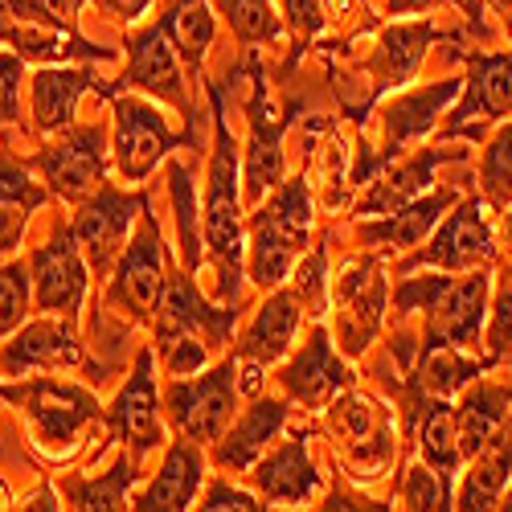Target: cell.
I'll list each match as a JSON object with an SVG mask.
<instances>
[{"instance_id": "cell-1", "label": "cell", "mask_w": 512, "mask_h": 512, "mask_svg": "<svg viewBox=\"0 0 512 512\" xmlns=\"http://www.w3.org/2000/svg\"><path fill=\"white\" fill-rule=\"evenodd\" d=\"M213 95V111H218V156H213V177H209V201H205V242L222 275V295L234 300L238 295V275H242V218H238V181H234V148L226 140V119L218 91Z\"/></svg>"}, {"instance_id": "cell-2", "label": "cell", "mask_w": 512, "mask_h": 512, "mask_svg": "<svg viewBox=\"0 0 512 512\" xmlns=\"http://www.w3.org/2000/svg\"><path fill=\"white\" fill-rule=\"evenodd\" d=\"M0 398L21 402V410L29 414L33 431L41 439V447H50V451H58L70 439H78L82 426L99 418V406H95V398L87 390L62 386V381H50V377L33 381V386H17V390L5 386Z\"/></svg>"}, {"instance_id": "cell-3", "label": "cell", "mask_w": 512, "mask_h": 512, "mask_svg": "<svg viewBox=\"0 0 512 512\" xmlns=\"http://www.w3.org/2000/svg\"><path fill=\"white\" fill-rule=\"evenodd\" d=\"M168 402H173V418L189 439L197 443L222 439V426L234 414V361L218 365L201 381H181L168 394Z\"/></svg>"}, {"instance_id": "cell-4", "label": "cell", "mask_w": 512, "mask_h": 512, "mask_svg": "<svg viewBox=\"0 0 512 512\" xmlns=\"http://www.w3.org/2000/svg\"><path fill=\"white\" fill-rule=\"evenodd\" d=\"M41 173H46L50 189L66 201H82L99 181H103V132L99 127H78L66 132L58 144L41 152Z\"/></svg>"}, {"instance_id": "cell-5", "label": "cell", "mask_w": 512, "mask_h": 512, "mask_svg": "<svg viewBox=\"0 0 512 512\" xmlns=\"http://www.w3.org/2000/svg\"><path fill=\"white\" fill-rule=\"evenodd\" d=\"M508 111H512V58L508 54H480V58H472V70H467V95L451 111L447 132L451 136L455 132L480 136L476 123L504 119Z\"/></svg>"}, {"instance_id": "cell-6", "label": "cell", "mask_w": 512, "mask_h": 512, "mask_svg": "<svg viewBox=\"0 0 512 512\" xmlns=\"http://www.w3.org/2000/svg\"><path fill=\"white\" fill-rule=\"evenodd\" d=\"M115 119H119V144H115L119 173L127 181H144L148 168L177 144V136L168 132L164 119L152 107H144L136 99H119L115 103Z\"/></svg>"}, {"instance_id": "cell-7", "label": "cell", "mask_w": 512, "mask_h": 512, "mask_svg": "<svg viewBox=\"0 0 512 512\" xmlns=\"http://www.w3.org/2000/svg\"><path fill=\"white\" fill-rule=\"evenodd\" d=\"M160 287H164V267H160V242H156V222H144V234L132 242V250L123 254L111 300L127 312V316H152V308L160 304Z\"/></svg>"}, {"instance_id": "cell-8", "label": "cell", "mask_w": 512, "mask_h": 512, "mask_svg": "<svg viewBox=\"0 0 512 512\" xmlns=\"http://www.w3.org/2000/svg\"><path fill=\"white\" fill-rule=\"evenodd\" d=\"M484 295H488V275H472L463 283L447 279V287L431 304V345H451V349L476 345L484 324Z\"/></svg>"}, {"instance_id": "cell-9", "label": "cell", "mask_w": 512, "mask_h": 512, "mask_svg": "<svg viewBox=\"0 0 512 512\" xmlns=\"http://www.w3.org/2000/svg\"><path fill=\"white\" fill-rule=\"evenodd\" d=\"M283 386H287V394H291L295 402H304V406H312V410L328 406L340 390L349 386V373H345V365L336 361L324 328H316L312 340H308V349L291 361V369L283 373Z\"/></svg>"}, {"instance_id": "cell-10", "label": "cell", "mask_w": 512, "mask_h": 512, "mask_svg": "<svg viewBox=\"0 0 512 512\" xmlns=\"http://www.w3.org/2000/svg\"><path fill=\"white\" fill-rule=\"evenodd\" d=\"M37 304L46 312H66L74 316L87 291V267L78 259V242L74 234L50 242L46 250H37Z\"/></svg>"}, {"instance_id": "cell-11", "label": "cell", "mask_w": 512, "mask_h": 512, "mask_svg": "<svg viewBox=\"0 0 512 512\" xmlns=\"http://www.w3.org/2000/svg\"><path fill=\"white\" fill-rule=\"evenodd\" d=\"M484 259H492V230L484 226V213L476 201L455 209V218L439 230V238L418 254V263L447 267V271H467Z\"/></svg>"}, {"instance_id": "cell-12", "label": "cell", "mask_w": 512, "mask_h": 512, "mask_svg": "<svg viewBox=\"0 0 512 512\" xmlns=\"http://www.w3.org/2000/svg\"><path fill=\"white\" fill-rule=\"evenodd\" d=\"M82 349L66 324L37 320L21 328V336L0 353V373H29V369H74Z\"/></svg>"}, {"instance_id": "cell-13", "label": "cell", "mask_w": 512, "mask_h": 512, "mask_svg": "<svg viewBox=\"0 0 512 512\" xmlns=\"http://www.w3.org/2000/svg\"><path fill=\"white\" fill-rule=\"evenodd\" d=\"M111 422L119 439L132 447V455H144L160 443V418H156V381H152V357L144 353L127 390L115 398V410H111Z\"/></svg>"}, {"instance_id": "cell-14", "label": "cell", "mask_w": 512, "mask_h": 512, "mask_svg": "<svg viewBox=\"0 0 512 512\" xmlns=\"http://www.w3.org/2000/svg\"><path fill=\"white\" fill-rule=\"evenodd\" d=\"M140 201L132 197H119L111 189H103L87 209L78 213V226H74V238L87 246V259L95 271H107L111 259H115V250L127 234V226H132V213H136Z\"/></svg>"}, {"instance_id": "cell-15", "label": "cell", "mask_w": 512, "mask_h": 512, "mask_svg": "<svg viewBox=\"0 0 512 512\" xmlns=\"http://www.w3.org/2000/svg\"><path fill=\"white\" fill-rule=\"evenodd\" d=\"M123 87H140V91H152L168 103H181L185 91H181V70H177V46L168 37V25L160 21L156 29H148L144 37H136L132 46V66L123 74Z\"/></svg>"}, {"instance_id": "cell-16", "label": "cell", "mask_w": 512, "mask_h": 512, "mask_svg": "<svg viewBox=\"0 0 512 512\" xmlns=\"http://www.w3.org/2000/svg\"><path fill=\"white\" fill-rule=\"evenodd\" d=\"M381 304H386V283H381L377 267L365 263L361 271H349V279L340 283V312H336L349 353H361L369 345V336L381 320Z\"/></svg>"}, {"instance_id": "cell-17", "label": "cell", "mask_w": 512, "mask_h": 512, "mask_svg": "<svg viewBox=\"0 0 512 512\" xmlns=\"http://www.w3.org/2000/svg\"><path fill=\"white\" fill-rule=\"evenodd\" d=\"M254 480H259L267 500H283V504H300L320 488V476L308 459V439H291L287 447H279L271 459H263L254 467Z\"/></svg>"}, {"instance_id": "cell-18", "label": "cell", "mask_w": 512, "mask_h": 512, "mask_svg": "<svg viewBox=\"0 0 512 512\" xmlns=\"http://www.w3.org/2000/svg\"><path fill=\"white\" fill-rule=\"evenodd\" d=\"M295 328H300V300H295V291H279L275 300L263 304L259 320H254V328H250V336L242 340L238 357L250 361V365H271L291 345Z\"/></svg>"}, {"instance_id": "cell-19", "label": "cell", "mask_w": 512, "mask_h": 512, "mask_svg": "<svg viewBox=\"0 0 512 512\" xmlns=\"http://www.w3.org/2000/svg\"><path fill=\"white\" fill-rule=\"evenodd\" d=\"M250 111H254V144H250V156H246V197L250 201H263V193L283 173V152H279L283 123L271 119V103H267V91L263 87H259V95H254Z\"/></svg>"}, {"instance_id": "cell-20", "label": "cell", "mask_w": 512, "mask_h": 512, "mask_svg": "<svg viewBox=\"0 0 512 512\" xmlns=\"http://www.w3.org/2000/svg\"><path fill=\"white\" fill-rule=\"evenodd\" d=\"M41 201H46V193H41L9 156H0V259L21 246V234Z\"/></svg>"}, {"instance_id": "cell-21", "label": "cell", "mask_w": 512, "mask_h": 512, "mask_svg": "<svg viewBox=\"0 0 512 512\" xmlns=\"http://www.w3.org/2000/svg\"><path fill=\"white\" fill-rule=\"evenodd\" d=\"M91 87L87 70H41L33 74V119L41 132H58L74 119L78 95Z\"/></svg>"}, {"instance_id": "cell-22", "label": "cell", "mask_w": 512, "mask_h": 512, "mask_svg": "<svg viewBox=\"0 0 512 512\" xmlns=\"http://www.w3.org/2000/svg\"><path fill=\"white\" fill-rule=\"evenodd\" d=\"M197 484H201V455H197V447L177 443L173 451H168L152 488L136 500V508H144V512H152V508H189L193 496H197Z\"/></svg>"}, {"instance_id": "cell-23", "label": "cell", "mask_w": 512, "mask_h": 512, "mask_svg": "<svg viewBox=\"0 0 512 512\" xmlns=\"http://www.w3.org/2000/svg\"><path fill=\"white\" fill-rule=\"evenodd\" d=\"M279 426H283V406L279 402H254L250 414L218 443V463L230 467V472L250 467L254 459L263 455V447L279 435Z\"/></svg>"}, {"instance_id": "cell-24", "label": "cell", "mask_w": 512, "mask_h": 512, "mask_svg": "<svg viewBox=\"0 0 512 512\" xmlns=\"http://www.w3.org/2000/svg\"><path fill=\"white\" fill-rule=\"evenodd\" d=\"M451 193H435V197H414L406 205H398L394 218L386 222H373L361 230L365 242H381V246H394V250H406V246H418L422 234L431 230L439 218H443V209H447Z\"/></svg>"}, {"instance_id": "cell-25", "label": "cell", "mask_w": 512, "mask_h": 512, "mask_svg": "<svg viewBox=\"0 0 512 512\" xmlns=\"http://www.w3.org/2000/svg\"><path fill=\"white\" fill-rule=\"evenodd\" d=\"M455 91H459V78L439 82V87L418 91V95H410V99H398V103L386 111V156H394L406 140H418L426 127L435 123L439 107H443Z\"/></svg>"}, {"instance_id": "cell-26", "label": "cell", "mask_w": 512, "mask_h": 512, "mask_svg": "<svg viewBox=\"0 0 512 512\" xmlns=\"http://www.w3.org/2000/svg\"><path fill=\"white\" fill-rule=\"evenodd\" d=\"M418 443H422L426 463H431L435 472L443 476V492L451 496V476H455L463 451H459L455 410H451L447 402H431V406H426V418H422V426H418Z\"/></svg>"}, {"instance_id": "cell-27", "label": "cell", "mask_w": 512, "mask_h": 512, "mask_svg": "<svg viewBox=\"0 0 512 512\" xmlns=\"http://www.w3.org/2000/svg\"><path fill=\"white\" fill-rule=\"evenodd\" d=\"M431 37H435L431 25H394V29H386V37H381V54H377L381 87H402V82H410Z\"/></svg>"}, {"instance_id": "cell-28", "label": "cell", "mask_w": 512, "mask_h": 512, "mask_svg": "<svg viewBox=\"0 0 512 512\" xmlns=\"http://www.w3.org/2000/svg\"><path fill=\"white\" fill-rule=\"evenodd\" d=\"M508 418V390H476L472 398H467L455 414V426H459V451L463 455H476L492 435L496 426Z\"/></svg>"}, {"instance_id": "cell-29", "label": "cell", "mask_w": 512, "mask_h": 512, "mask_svg": "<svg viewBox=\"0 0 512 512\" xmlns=\"http://www.w3.org/2000/svg\"><path fill=\"white\" fill-rule=\"evenodd\" d=\"M259 226H267L271 234H279L287 246L304 250L308 246V230H312V205H308V185L304 181H291L279 189V197L254 218Z\"/></svg>"}, {"instance_id": "cell-30", "label": "cell", "mask_w": 512, "mask_h": 512, "mask_svg": "<svg viewBox=\"0 0 512 512\" xmlns=\"http://www.w3.org/2000/svg\"><path fill=\"white\" fill-rule=\"evenodd\" d=\"M435 164H439V156H418L414 164H406V168H402V173H390L386 181H377V185L361 197V209H365V213H390V209H398V205L414 201V193H418V189L431 185Z\"/></svg>"}, {"instance_id": "cell-31", "label": "cell", "mask_w": 512, "mask_h": 512, "mask_svg": "<svg viewBox=\"0 0 512 512\" xmlns=\"http://www.w3.org/2000/svg\"><path fill=\"white\" fill-rule=\"evenodd\" d=\"M168 25V37H173V46L197 66L209 50V41H213V17L209 9L201 5V0H181V5L164 17Z\"/></svg>"}, {"instance_id": "cell-32", "label": "cell", "mask_w": 512, "mask_h": 512, "mask_svg": "<svg viewBox=\"0 0 512 512\" xmlns=\"http://www.w3.org/2000/svg\"><path fill=\"white\" fill-rule=\"evenodd\" d=\"M295 254H300V250L287 246L267 226H259V222L250 226V275H254V283H259V287H275L291 271Z\"/></svg>"}, {"instance_id": "cell-33", "label": "cell", "mask_w": 512, "mask_h": 512, "mask_svg": "<svg viewBox=\"0 0 512 512\" xmlns=\"http://www.w3.org/2000/svg\"><path fill=\"white\" fill-rule=\"evenodd\" d=\"M476 373H480V365L459 361V349L431 345L426 349V361H422V386L431 394H439V398H447V394H455L463 386V381H472Z\"/></svg>"}, {"instance_id": "cell-34", "label": "cell", "mask_w": 512, "mask_h": 512, "mask_svg": "<svg viewBox=\"0 0 512 512\" xmlns=\"http://www.w3.org/2000/svg\"><path fill=\"white\" fill-rule=\"evenodd\" d=\"M222 13L230 17V29L259 46V41H279V21L271 13V0H222Z\"/></svg>"}, {"instance_id": "cell-35", "label": "cell", "mask_w": 512, "mask_h": 512, "mask_svg": "<svg viewBox=\"0 0 512 512\" xmlns=\"http://www.w3.org/2000/svg\"><path fill=\"white\" fill-rule=\"evenodd\" d=\"M132 480H136V472H132V463L123 459L111 467V476L70 488V500H74V508H123V492Z\"/></svg>"}, {"instance_id": "cell-36", "label": "cell", "mask_w": 512, "mask_h": 512, "mask_svg": "<svg viewBox=\"0 0 512 512\" xmlns=\"http://www.w3.org/2000/svg\"><path fill=\"white\" fill-rule=\"evenodd\" d=\"M484 189L500 205L512 201V127H504L484 156Z\"/></svg>"}, {"instance_id": "cell-37", "label": "cell", "mask_w": 512, "mask_h": 512, "mask_svg": "<svg viewBox=\"0 0 512 512\" xmlns=\"http://www.w3.org/2000/svg\"><path fill=\"white\" fill-rule=\"evenodd\" d=\"M25 304H29L25 271H21V267H5V271H0V336L21 324Z\"/></svg>"}, {"instance_id": "cell-38", "label": "cell", "mask_w": 512, "mask_h": 512, "mask_svg": "<svg viewBox=\"0 0 512 512\" xmlns=\"http://www.w3.org/2000/svg\"><path fill=\"white\" fill-rule=\"evenodd\" d=\"M74 9H78V0H13V13L37 25H54V29H66Z\"/></svg>"}, {"instance_id": "cell-39", "label": "cell", "mask_w": 512, "mask_h": 512, "mask_svg": "<svg viewBox=\"0 0 512 512\" xmlns=\"http://www.w3.org/2000/svg\"><path fill=\"white\" fill-rule=\"evenodd\" d=\"M402 500H406V508H447L451 504V496L443 488H435L431 472H422V467H414V472H410Z\"/></svg>"}, {"instance_id": "cell-40", "label": "cell", "mask_w": 512, "mask_h": 512, "mask_svg": "<svg viewBox=\"0 0 512 512\" xmlns=\"http://www.w3.org/2000/svg\"><path fill=\"white\" fill-rule=\"evenodd\" d=\"M492 357H500L504 349H512V291L504 287L496 300V316H492Z\"/></svg>"}, {"instance_id": "cell-41", "label": "cell", "mask_w": 512, "mask_h": 512, "mask_svg": "<svg viewBox=\"0 0 512 512\" xmlns=\"http://www.w3.org/2000/svg\"><path fill=\"white\" fill-rule=\"evenodd\" d=\"M17 78H21L17 58L0 54V123L17 115Z\"/></svg>"}, {"instance_id": "cell-42", "label": "cell", "mask_w": 512, "mask_h": 512, "mask_svg": "<svg viewBox=\"0 0 512 512\" xmlns=\"http://www.w3.org/2000/svg\"><path fill=\"white\" fill-rule=\"evenodd\" d=\"M283 9H287V17H291V29L304 33V37L324 25V13H320L316 0H283Z\"/></svg>"}, {"instance_id": "cell-43", "label": "cell", "mask_w": 512, "mask_h": 512, "mask_svg": "<svg viewBox=\"0 0 512 512\" xmlns=\"http://www.w3.org/2000/svg\"><path fill=\"white\" fill-rule=\"evenodd\" d=\"M201 508H209V512H218V508H234V512H254V508H263V504H254V496H246V492H238V488H226V484H218L209 496H205V504Z\"/></svg>"}, {"instance_id": "cell-44", "label": "cell", "mask_w": 512, "mask_h": 512, "mask_svg": "<svg viewBox=\"0 0 512 512\" xmlns=\"http://www.w3.org/2000/svg\"><path fill=\"white\" fill-rule=\"evenodd\" d=\"M103 5H107L111 13H119V17H132V21H136V17L152 5V0H103Z\"/></svg>"}, {"instance_id": "cell-45", "label": "cell", "mask_w": 512, "mask_h": 512, "mask_svg": "<svg viewBox=\"0 0 512 512\" xmlns=\"http://www.w3.org/2000/svg\"><path fill=\"white\" fill-rule=\"evenodd\" d=\"M426 5H439V0H390V13H418Z\"/></svg>"}, {"instance_id": "cell-46", "label": "cell", "mask_w": 512, "mask_h": 512, "mask_svg": "<svg viewBox=\"0 0 512 512\" xmlns=\"http://www.w3.org/2000/svg\"><path fill=\"white\" fill-rule=\"evenodd\" d=\"M492 5H496L504 17H512V0H492Z\"/></svg>"}, {"instance_id": "cell-47", "label": "cell", "mask_w": 512, "mask_h": 512, "mask_svg": "<svg viewBox=\"0 0 512 512\" xmlns=\"http://www.w3.org/2000/svg\"><path fill=\"white\" fill-rule=\"evenodd\" d=\"M500 508H512V492H508V496H504V504H500Z\"/></svg>"}, {"instance_id": "cell-48", "label": "cell", "mask_w": 512, "mask_h": 512, "mask_svg": "<svg viewBox=\"0 0 512 512\" xmlns=\"http://www.w3.org/2000/svg\"><path fill=\"white\" fill-rule=\"evenodd\" d=\"M0 504H5V488H0Z\"/></svg>"}]
</instances>
